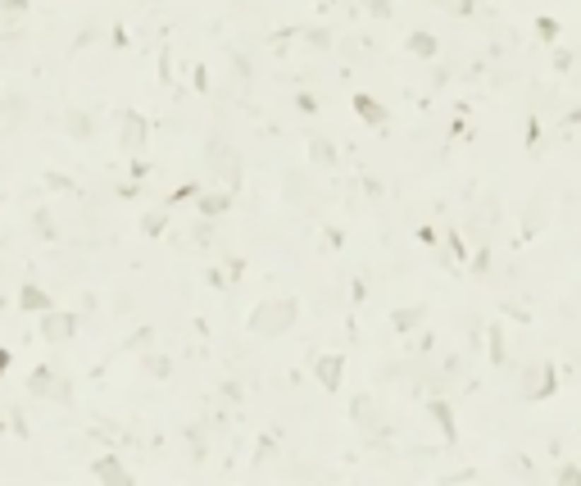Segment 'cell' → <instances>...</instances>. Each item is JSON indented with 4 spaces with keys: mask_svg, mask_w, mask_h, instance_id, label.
I'll return each mask as SVG.
<instances>
[{
    "mask_svg": "<svg viewBox=\"0 0 581 486\" xmlns=\"http://www.w3.org/2000/svg\"><path fill=\"white\" fill-rule=\"evenodd\" d=\"M290 323H295V300H290V296H273V300H264V305L250 314V332H259V337H277V332H286Z\"/></svg>",
    "mask_w": 581,
    "mask_h": 486,
    "instance_id": "cell-1",
    "label": "cell"
},
{
    "mask_svg": "<svg viewBox=\"0 0 581 486\" xmlns=\"http://www.w3.org/2000/svg\"><path fill=\"white\" fill-rule=\"evenodd\" d=\"M550 391H554V373L545 369V364L527 369V377H522V395L527 400H541V395H550Z\"/></svg>",
    "mask_w": 581,
    "mask_h": 486,
    "instance_id": "cell-2",
    "label": "cell"
},
{
    "mask_svg": "<svg viewBox=\"0 0 581 486\" xmlns=\"http://www.w3.org/2000/svg\"><path fill=\"white\" fill-rule=\"evenodd\" d=\"M41 328H46V341H69L73 332H78V318L73 314H50L46 309V323H41Z\"/></svg>",
    "mask_w": 581,
    "mask_h": 486,
    "instance_id": "cell-3",
    "label": "cell"
},
{
    "mask_svg": "<svg viewBox=\"0 0 581 486\" xmlns=\"http://www.w3.org/2000/svg\"><path fill=\"white\" fill-rule=\"evenodd\" d=\"M146 146V123L136 114H123V150H141Z\"/></svg>",
    "mask_w": 581,
    "mask_h": 486,
    "instance_id": "cell-4",
    "label": "cell"
},
{
    "mask_svg": "<svg viewBox=\"0 0 581 486\" xmlns=\"http://www.w3.org/2000/svg\"><path fill=\"white\" fill-rule=\"evenodd\" d=\"M318 382L327 386V391H336L341 386V359L331 354V359H318Z\"/></svg>",
    "mask_w": 581,
    "mask_h": 486,
    "instance_id": "cell-5",
    "label": "cell"
},
{
    "mask_svg": "<svg viewBox=\"0 0 581 486\" xmlns=\"http://www.w3.org/2000/svg\"><path fill=\"white\" fill-rule=\"evenodd\" d=\"M95 478H100V482H114V486L132 482V478L123 473V463H118V459H100V463H95Z\"/></svg>",
    "mask_w": 581,
    "mask_h": 486,
    "instance_id": "cell-6",
    "label": "cell"
},
{
    "mask_svg": "<svg viewBox=\"0 0 581 486\" xmlns=\"http://www.w3.org/2000/svg\"><path fill=\"white\" fill-rule=\"evenodd\" d=\"M209 164H213V168H223V182H228V187H236V178H241V173H236V159L228 155V150H213Z\"/></svg>",
    "mask_w": 581,
    "mask_h": 486,
    "instance_id": "cell-7",
    "label": "cell"
},
{
    "mask_svg": "<svg viewBox=\"0 0 581 486\" xmlns=\"http://www.w3.org/2000/svg\"><path fill=\"white\" fill-rule=\"evenodd\" d=\"M354 110L368 118V123H386V110H382L377 100H368V96H359V100H354Z\"/></svg>",
    "mask_w": 581,
    "mask_h": 486,
    "instance_id": "cell-8",
    "label": "cell"
},
{
    "mask_svg": "<svg viewBox=\"0 0 581 486\" xmlns=\"http://www.w3.org/2000/svg\"><path fill=\"white\" fill-rule=\"evenodd\" d=\"M409 50H413V55H436V41L427 37V32H413V37H409Z\"/></svg>",
    "mask_w": 581,
    "mask_h": 486,
    "instance_id": "cell-9",
    "label": "cell"
},
{
    "mask_svg": "<svg viewBox=\"0 0 581 486\" xmlns=\"http://www.w3.org/2000/svg\"><path fill=\"white\" fill-rule=\"evenodd\" d=\"M23 309H50L46 291H37V287H23Z\"/></svg>",
    "mask_w": 581,
    "mask_h": 486,
    "instance_id": "cell-10",
    "label": "cell"
},
{
    "mask_svg": "<svg viewBox=\"0 0 581 486\" xmlns=\"http://www.w3.org/2000/svg\"><path fill=\"white\" fill-rule=\"evenodd\" d=\"M432 414L440 418V427H445V436L454 441V418H450V409H445V405H432Z\"/></svg>",
    "mask_w": 581,
    "mask_h": 486,
    "instance_id": "cell-11",
    "label": "cell"
},
{
    "mask_svg": "<svg viewBox=\"0 0 581 486\" xmlns=\"http://www.w3.org/2000/svg\"><path fill=\"white\" fill-rule=\"evenodd\" d=\"M200 209H204V214H218V209H228V196H204V200H200Z\"/></svg>",
    "mask_w": 581,
    "mask_h": 486,
    "instance_id": "cell-12",
    "label": "cell"
},
{
    "mask_svg": "<svg viewBox=\"0 0 581 486\" xmlns=\"http://www.w3.org/2000/svg\"><path fill=\"white\" fill-rule=\"evenodd\" d=\"M440 5H445L450 14H468V9H472V0H440Z\"/></svg>",
    "mask_w": 581,
    "mask_h": 486,
    "instance_id": "cell-13",
    "label": "cell"
},
{
    "mask_svg": "<svg viewBox=\"0 0 581 486\" xmlns=\"http://www.w3.org/2000/svg\"><path fill=\"white\" fill-rule=\"evenodd\" d=\"M314 159H318V164H331V146L318 141V146H314Z\"/></svg>",
    "mask_w": 581,
    "mask_h": 486,
    "instance_id": "cell-14",
    "label": "cell"
},
{
    "mask_svg": "<svg viewBox=\"0 0 581 486\" xmlns=\"http://www.w3.org/2000/svg\"><path fill=\"white\" fill-rule=\"evenodd\" d=\"M5 9H23V0H5Z\"/></svg>",
    "mask_w": 581,
    "mask_h": 486,
    "instance_id": "cell-15",
    "label": "cell"
}]
</instances>
